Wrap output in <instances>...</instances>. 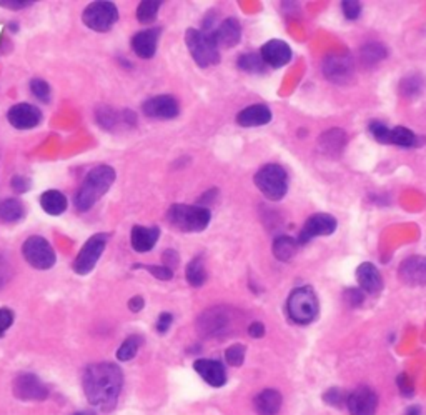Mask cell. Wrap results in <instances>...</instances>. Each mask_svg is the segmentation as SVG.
Instances as JSON below:
<instances>
[{"mask_svg":"<svg viewBox=\"0 0 426 415\" xmlns=\"http://www.w3.org/2000/svg\"><path fill=\"white\" fill-rule=\"evenodd\" d=\"M346 144V136L341 128H330L318 138V147L328 155H338Z\"/></svg>","mask_w":426,"mask_h":415,"instance_id":"26","label":"cell"},{"mask_svg":"<svg viewBox=\"0 0 426 415\" xmlns=\"http://www.w3.org/2000/svg\"><path fill=\"white\" fill-rule=\"evenodd\" d=\"M162 29L154 27V29H147L138 32L132 39V49L140 59H152L157 52V44H159Z\"/></svg>","mask_w":426,"mask_h":415,"instance_id":"21","label":"cell"},{"mask_svg":"<svg viewBox=\"0 0 426 415\" xmlns=\"http://www.w3.org/2000/svg\"><path fill=\"white\" fill-rule=\"evenodd\" d=\"M83 24L95 32H107L117 24L118 11L112 2H94L83 11Z\"/></svg>","mask_w":426,"mask_h":415,"instance_id":"9","label":"cell"},{"mask_svg":"<svg viewBox=\"0 0 426 415\" xmlns=\"http://www.w3.org/2000/svg\"><path fill=\"white\" fill-rule=\"evenodd\" d=\"M336 230V219L330 214H315L305 222L302 232L298 235V243L303 246L315 237L331 235Z\"/></svg>","mask_w":426,"mask_h":415,"instance_id":"12","label":"cell"},{"mask_svg":"<svg viewBox=\"0 0 426 415\" xmlns=\"http://www.w3.org/2000/svg\"><path fill=\"white\" fill-rule=\"evenodd\" d=\"M405 415H421V407H418V405H413V407H408V410H406Z\"/></svg>","mask_w":426,"mask_h":415,"instance_id":"52","label":"cell"},{"mask_svg":"<svg viewBox=\"0 0 426 415\" xmlns=\"http://www.w3.org/2000/svg\"><path fill=\"white\" fill-rule=\"evenodd\" d=\"M416 136L410 128L406 127H395L391 128L390 133V144L403 147V149H411V147L416 145Z\"/></svg>","mask_w":426,"mask_h":415,"instance_id":"32","label":"cell"},{"mask_svg":"<svg viewBox=\"0 0 426 415\" xmlns=\"http://www.w3.org/2000/svg\"><path fill=\"white\" fill-rule=\"evenodd\" d=\"M13 324V312L11 308H0V337L11 329Z\"/></svg>","mask_w":426,"mask_h":415,"instance_id":"43","label":"cell"},{"mask_svg":"<svg viewBox=\"0 0 426 415\" xmlns=\"http://www.w3.org/2000/svg\"><path fill=\"white\" fill-rule=\"evenodd\" d=\"M0 6L6 8H13V11H20V8L29 7L30 2H16V0H7V2H4V0H0Z\"/></svg>","mask_w":426,"mask_h":415,"instance_id":"50","label":"cell"},{"mask_svg":"<svg viewBox=\"0 0 426 415\" xmlns=\"http://www.w3.org/2000/svg\"><path fill=\"white\" fill-rule=\"evenodd\" d=\"M370 132H372V136L375 138H377L379 144H390L391 128H388L387 126H383L382 122L370 124Z\"/></svg>","mask_w":426,"mask_h":415,"instance_id":"39","label":"cell"},{"mask_svg":"<svg viewBox=\"0 0 426 415\" xmlns=\"http://www.w3.org/2000/svg\"><path fill=\"white\" fill-rule=\"evenodd\" d=\"M263 62L273 68H280L291 61V49L284 40H268L260 50Z\"/></svg>","mask_w":426,"mask_h":415,"instance_id":"17","label":"cell"},{"mask_svg":"<svg viewBox=\"0 0 426 415\" xmlns=\"http://www.w3.org/2000/svg\"><path fill=\"white\" fill-rule=\"evenodd\" d=\"M210 219L208 207L175 204L166 210V222L180 232H202L208 227Z\"/></svg>","mask_w":426,"mask_h":415,"instance_id":"3","label":"cell"},{"mask_svg":"<svg viewBox=\"0 0 426 415\" xmlns=\"http://www.w3.org/2000/svg\"><path fill=\"white\" fill-rule=\"evenodd\" d=\"M267 64L263 62L260 54H243L238 57V68L248 73H263Z\"/></svg>","mask_w":426,"mask_h":415,"instance_id":"31","label":"cell"},{"mask_svg":"<svg viewBox=\"0 0 426 415\" xmlns=\"http://www.w3.org/2000/svg\"><path fill=\"white\" fill-rule=\"evenodd\" d=\"M25 207L18 199H6L0 202V219L4 222H18L24 219Z\"/></svg>","mask_w":426,"mask_h":415,"instance_id":"29","label":"cell"},{"mask_svg":"<svg viewBox=\"0 0 426 415\" xmlns=\"http://www.w3.org/2000/svg\"><path fill=\"white\" fill-rule=\"evenodd\" d=\"M248 334L252 335L253 339H260L265 335V325H263L262 322H253V324H250L248 327Z\"/></svg>","mask_w":426,"mask_h":415,"instance_id":"49","label":"cell"},{"mask_svg":"<svg viewBox=\"0 0 426 415\" xmlns=\"http://www.w3.org/2000/svg\"><path fill=\"white\" fill-rule=\"evenodd\" d=\"M115 181V170L110 165H99L87 175L82 187L75 196V205L78 210L87 212L95 205V202L109 192Z\"/></svg>","mask_w":426,"mask_h":415,"instance_id":"2","label":"cell"},{"mask_svg":"<svg viewBox=\"0 0 426 415\" xmlns=\"http://www.w3.org/2000/svg\"><path fill=\"white\" fill-rule=\"evenodd\" d=\"M323 73L335 84H346L353 77V61L350 55H328L323 62Z\"/></svg>","mask_w":426,"mask_h":415,"instance_id":"14","label":"cell"},{"mask_svg":"<svg viewBox=\"0 0 426 415\" xmlns=\"http://www.w3.org/2000/svg\"><path fill=\"white\" fill-rule=\"evenodd\" d=\"M143 114L150 119H159V121H170L178 115V102L172 95H157L148 99L143 104Z\"/></svg>","mask_w":426,"mask_h":415,"instance_id":"15","label":"cell"},{"mask_svg":"<svg viewBox=\"0 0 426 415\" xmlns=\"http://www.w3.org/2000/svg\"><path fill=\"white\" fill-rule=\"evenodd\" d=\"M187 280L192 287H202L207 282L205 265H203V259L200 255L190 260V264L187 265Z\"/></svg>","mask_w":426,"mask_h":415,"instance_id":"30","label":"cell"},{"mask_svg":"<svg viewBox=\"0 0 426 415\" xmlns=\"http://www.w3.org/2000/svg\"><path fill=\"white\" fill-rule=\"evenodd\" d=\"M143 306H145V302H143L140 295H135V297H132L130 301H128V308H130L132 312H140Z\"/></svg>","mask_w":426,"mask_h":415,"instance_id":"51","label":"cell"},{"mask_svg":"<svg viewBox=\"0 0 426 415\" xmlns=\"http://www.w3.org/2000/svg\"><path fill=\"white\" fill-rule=\"evenodd\" d=\"M396 384H398V390H400L401 395H405V397H411V395L415 394L413 380L410 379L408 373H400V375L396 377Z\"/></svg>","mask_w":426,"mask_h":415,"instance_id":"40","label":"cell"},{"mask_svg":"<svg viewBox=\"0 0 426 415\" xmlns=\"http://www.w3.org/2000/svg\"><path fill=\"white\" fill-rule=\"evenodd\" d=\"M345 301L350 307H360L365 301V295L358 289H348L345 292Z\"/></svg>","mask_w":426,"mask_h":415,"instance_id":"44","label":"cell"},{"mask_svg":"<svg viewBox=\"0 0 426 415\" xmlns=\"http://www.w3.org/2000/svg\"><path fill=\"white\" fill-rule=\"evenodd\" d=\"M7 119L16 128L27 131V128H34L39 126L42 121V112L39 107H35V105L24 102V104L13 105V107L8 110Z\"/></svg>","mask_w":426,"mask_h":415,"instance_id":"16","label":"cell"},{"mask_svg":"<svg viewBox=\"0 0 426 415\" xmlns=\"http://www.w3.org/2000/svg\"><path fill=\"white\" fill-rule=\"evenodd\" d=\"M225 359L226 362L230 363L231 367H240L245 361V345L242 344H233L231 347L226 349L225 352Z\"/></svg>","mask_w":426,"mask_h":415,"instance_id":"36","label":"cell"},{"mask_svg":"<svg viewBox=\"0 0 426 415\" xmlns=\"http://www.w3.org/2000/svg\"><path fill=\"white\" fill-rule=\"evenodd\" d=\"M286 311H288L290 319L296 324L307 325L317 319L320 306L317 294L312 287H298L290 294L288 302H286Z\"/></svg>","mask_w":426,"mask_h":415,"instance_id":"5","label":"cell"},{"mask_svg":"<svg viewBox=\"0 0 426 415\" xmlns=\"http://www.w3.org/2000/svg\"><path fill=\"white\" fill-rule=\"evenodd\" d=\"M73 415H94V414H89V412H78V414H73Z\"/></svg>","mask_w":426,"mask_h":415,"instance_id":"53","label":"cell"},{"mask_svg":"<svg viewBox=\"0 0 426 415\" xmlns=\"http://www.w3.org/2000/svg\"><path fill=\"white\" fill-rule=\"evenodd\" d=\"M341 8H343V16L348 20H356L361 13V6L355 0H346V2L341 4Z\"/></svg>","mask_w":426,"mask_h":415,"instance_id":"42","label":"cell"},{"mask_svg":"<svg viewBox=\"0 0 426 415\" xmlns=\"http://www.w3.org/2000/svg\"><path fill=\"white\" fill-rule=\"evenodd\" d=\"M198 375L212 387H224L226 384V372L224 363L213 359H198L193 362Z\"/></svg>","mask_w":426,"mask_h":415,"instance_id":"18","label":"cell"},{"mask_svg":"<svg viewBox=\"0 0 426 415\" xmlns=\"http://www.w3.org/2000/svg\"><path fill=\"white\" fill-rule=\"evenodd\" d=\"M272 121V110L263 104L250 105V107L243 109L242 112L237 115V122L242 127H258L265 126Z\"/></svg>","mask_w":426,"mask_h":415,"instance_id":"24","label":"cell"},{"mask_svg":"<svg viewBox=\"0 0 426 415\" xmlns=\"http://www.w3.org/2000/svg\"><path fill=\"white\" fill-rule=\"evenodd\" d=\"M325 402L333 405V407H340L341 404H346V397L343 395V392H341L340 389H336V387H333V389H330L325 394Z\"/></svg>","mask_w":426,"mask_h":415,"instance_id":"41","label":"cell"},{"mask_svg":"<svg viewBox=\"0 0 426 415\" xmlns=\"http://www.w3.org/2000/svg\"><path fill=\"white\" fill-rule=\"evenodd\" d=\"M22 253H24V259L34 269L47 270L52 269L55 264V252L52 246L40 235H32L27 239L22 246Z\"/></svg>","mask_w":426,"mask_h":415,"instance_id":"7","label":"cell"},{"mask_svg":"<svg viewBox=\"0 0 426 415\" xmlns=\"http://www.w3.org/2000/svg\"><path fill=\"white\" fill-rule=\"evenodd\" d=\"M133 269H145L150 272L152 275L157 277L159 280H170L174 277V270L169 269L165 265H145V264H137L133 265Z\"/></svg>","mask_w":426,"mask_h":415,"instance_id":"38","label":"cell"},{"mask_svg":"<svg viewBox=\"0 0 426 415\" xmlns=\"http://www.w3.org/2000/svg\"><path fill=\"white\" fill-rule=\"evenodd\" d=\"M174 322V315L172 313H160L159 320H157V330H159V334H166V330L170 329V325H172Z\"/></svg>","mask_w":426,"mask_h":415,"instance_id":"47","label":"cell"},{"mask_svg":"<svg viewBox=\"0 0 426 415\" xmlns=\"http://www.w3.org/2000/svg\"><path fill=\"white\" fill-rule=\"evenodd\" d=\"M13 395L24 402H42L47 399L49 389L35 373L25 372L13 380Z\"/></svg>","mask_w":426,"mask_h":415,"instance_id":"11","label":"cell"},{"mask_svg":"<svg viewBox=\"0 0 426 415\" xmlns=\"http://www.w3.org/2000/svg\"><path fill=\"white\" fill-rule=\"evenodd\" d=\"M142 345V337L140 335H130L123 340V344L120 345V349L117 350V359L122 362H128L135 357L138 349Z\"/></svg>","mask_w":426,"mask_h":415,"instance_id":"33","label":"cell"},{"mask_svg":"<svg viewBox=\"0 0 426 415\" xmlns=\"http://www.w3.org/2000/svg\"><path fill=\"white\" fill-rule=\"evenodd\" d=\"M398 275L408 285H425L426 284V259L420 255L408 257L401 262Z\"/></svg>","mask_w":426,"mask_h":415,"instance_id":"19","label":"cell"},{"mask_svg":"<svg viewBox=\"0 0 426 415\" xmlns=\"http://www.w3.org/2000/svg\"><path fill=\"white\" fill-rule=\"evenodd\" d=\"M160 237V229L159 227H142V225H135L132 229V247L135 248L137 252L145 253L148 251H152L157 246Z\"/></svg>","mask_w":426,"mask_h":415,"instance_id":"23","label":"cell"},{"mask_svg":"<svg viewBox=\"0 0 426 415\" xmlns=\"http://www.w3.org/2000/svg\"><path fill=\"white\" fill-rule=\"evenodd\" d=\"M122 385L123 373L115 363H94L83 372V392L87 400L90 405L104 412H109L115 407Z\"/></svg>","mask_w":426,"mask_h":415,"instance_id":"1","label":"cell"},{"mask_svg":"<svg viewBox=\"0 0 426 415\" xmlns=\"http://www.w3.org/2000/svg\"><path fill=\"white\" fill-rule=\"evenodd\" d=\"M233 315L226 307H212L198 317L197 329L205 337H220L229 332Z\"/></svg>","mask_w":426,"mask_h":415,"instance_id":"8","label":"cell"},{"mask_svg":"<svg viewBox=\"0 0 426 415\" xmlns=\"http://www.w3.org/2000/svg\"><path fill=\"white\" fill-rule=\"evenodd\" d=\"M255 186L270 200H281L288 191V175L276 164H268L255 175Z\"/></svg>","mask_w":426,"mask_h":415,"instance_id":"6","label":"cell"},{"mask_svg":"<svg viewBox=\"0 0 426 415\" xmlns=\"http://www.w3.org/2000/svg\"><path fill=\"white\" fill-rule=\"evenodd\" d=\"M11 184H12V188L17 193H24L27 191H30V187H32L30 179L24 177V175H16V177L11 181Z\"/></svg>","mask_w":426,"mask_h":415,"instance_id":"45","label":"cell"},{"mask_svg":"<svg viewBox=\"0 0 426 415\" xmlns=\"http://www.w3.org/2000/svg\"><path fill=\"white\" fill-rule=\"evenodd\" d=\"M42 209L47 212L49 215H62L67 210V197L59 191H47L42 193L40 197Z\"/></svg>","mask_w":426,"mask_h":415,"instance_id":"27","label":"cell"},{"mask_svg":"<svg viewBox=\"0 0 426 415\" xmlns=\"http://www.w3.org/2000/svg\"><path fill=\"white\" fill-rule=\"evenodd\" d=\"M272 248H273V255H275L276 259L281 262H286L296 253V248H298V241L288 237V235H280V237L275 239Z\"/></svg>","mask_w":426,"mask_h":415,"instance_id":"28","label":"cell"},{"mask_svg":"<svg viewBox=\"0 0 426 415\" xmlns=\"http://www.w3.org/2000/svg\"><path fill=\"white\" fill-rule=\"evenodd\" d=\"M361 57L367 64H377L387 57V49L379 44H368L361 49Z\"/></svg>","mask_w":426,"mask_h":415,"instance_id":"35","label":"cell"},{"mask_svg":"<svg viewBox=\"0 0 426 415\" xmlns=\"http://www.w3.org/2000/svg\"><path fill=\"white\" fill-rule=\"evenodd\" d=\"M11 277H12V267L8 264L6 257L0 255V289L11 280Z\"/></svg>","mask_w":426,"mask_h":415,"instance_id":"46","label":"cell"},{"mask_svg":"<svg viewBox=\"0 0 426 415\" xmlns=\"http://www.w3.org/2000/svg\"><path fill=\"white\" fill-rule=\"evenodd\" d=\"M346 407L351 415H375L378 409V395L370 387H358L346 397Z\"/></svg>","mask_w":426,"mask_h":415,"instance_id":"13","label":"cell"},{"mask_svg":"<svg viewBox=\"0 0 426 415\" xmlns=\"http://www.w3.org/2000/svg\"><path fill=\"white\" fill-rule=\"evenodd\" d=\"M30 92L42 102H50V85L42 78H34L30 80Z\"/></svg>","mask_w":426,"mask_h":415,"instance_id":"37","label":"cell"},{"mask_svg":"<svg viewBox=\"0 0 426 415\" xmlns=\"http://www.w3.org/2000/svg\"><path fill=\"white\" fill-rule=\"evenodd\" d=\"M160 6L162 2H159V0H155V2L145 0V2H142L137 8V18L142 22V24H152V22L157 18V16H159Z\"/></svg>","mask_w":426,"mask_h":415,"instance_id":"34","label":"cell"},{"mask_svg":"<svg viewBox=\"0 0 426 415\" xmlns=\"http://www.w3.org/2000/svg\"><path fill=\"white\" fill-rule=\"evenodd\" d=\"M356 279L363 292L370 295H378L383 290V280L377 267L370 262H363L358 269H356Z\"/></svg>","mask_w":426,"mask_h":415,"instance_id":"22","label":"cell"},{"mask_svg":"<svg viewBox=\"0 0 426 415\" xmlns=\"http://www.w3.org/2000/svg\"><path fill=\"white\" fill-rule=\"evenodd\" d=\"M185 42L193 61L200 67L217 66L220 62V49L212 32L188 29L185 34Z\"/></svg>","mask_w":426,"mask_h":415,"instance_id":"4","label":"cell"},{"mask_svg":"<svg viewBox=\"0 0 426 415\" xmlns=\"http://www.w3.org/2000/svg\"><path fill=\"white\" fill-rule=\"evenodd\" d=\"M213 37L219 49H231L235 47L242 39V27L237 18H225L221 24L213 30Z\"/></svg>","mask_w":426,"mask_h":415,"instance_id":"20","label":"cell"},{"mask_svg":"<svg viewBox=\"0 0 426 415\" xmlns=\"http://www.w3.org/2000/svg\"><path fill=\"white\" fill-rule=\"evenodd\" d=\"M107 241H109V234H95L83 243L82 251L78 252L77 259L73 260V270L78 275H87L94 270L100 255L105 251Z\"/></svg>","mask_w":426,"mask_h":415,"instance_id":"10","label":"cell"},{"mask_svg":"<svg viewBox=\"0 0 426 415\" xmlns=\"http://www.w3.org/2000/svg\"><path fill=\"white\" fill-rule=\"evenodd\" d=\"M258 415H276L281 409V394L275 389H265L253 400Z\"/></svg>","mask_w":426,"mask_h":415,"instance_id":"25","label":"cell"},{"mask_svg":"<svg viewBox=\"0 0 426 415\" xmlns=\"http://www.w3.org/2000/svg\"><path fill=\"white\" fill-rule=\"evenodd\" d=\"M162 260H164L165 267H169V269L174 270V267L178 264L180 257H178V253L174 251V248H169V251H165L164 255H162Z\"/></svg>","mask_w":426,"mask_h":415,"instance_id":"48","label":"cell"}]
</instances>
